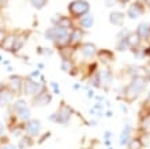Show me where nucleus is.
Masks as SVG:
<instances>
[{"label":"nucleus","mask_w":150,"mask_h":149,"mask_svg":"<svg viewBox=\"0 0 150 149\" xmlns=\"http://www.w3.org/2000/svg\"><path fill=\"white\" fill-rule=\"evenodd\" d=\"M60 68H62V71H64V73H67L70 75L78 74V68H76V64H75L72 58H62Z\"/></svg>","instance_id":"f8f14e48"},{"label":"nucleus","mask_w":150,"mask_h":149,"mask_svg":"<svg viewBox=\"0 0 150 149\" xmlns=\"http://www.w3.org/2000/svg\"><path fill=\"white\" fill-rule=\"evenodd\" d=\"M85 33L86 31L82 30L81 28L75 26L71 30V45L72 47H79L81 44L83 43V38H85Z\"/></svg>","instance_id":"2eb2a0df"},{"label":"nucleus","mask_w":150,"mask_h":149,"mask_svg":"<svg viewBox=\"0 0 150 149\" xmlns=\"http://www.w3.org/2000/svg\"><path fill=\"white\" fill-rule=\"evenodd\" d=\"M98 75L101 78V82H103V86H109L113 81V74H112L111 68H103V70H98Z\"/></svg>","instance_id":"412c9836"},{"label":"nucleus","mask_w":150,"mask_h":149,"mask_svg":"<svg viewBox=\"0 0 150 149\" xmlns=\"http://www.w3.org/2000/svg\"><path fill=\"white\" fill-rule=\"evenodd\" d=\"M120 107H122L123 114H127V112H128V106H127L126 103H122V104H120Z\"/></svg>","instance_id":"a19ab883"},{"label":"nucleus","mask_w":150,"mask_h":149,"mask_svg":"<svg viewBox=\"0 0 150 149\" xmlns=\"http://www.w3.org/2000/svg\"><path fill=\"white\" fill-rule=\"evenodd\" d=\"M28 36L29 34H22V33H19V34L16 36V40H15V44H14V48H12L11 53H14V55H16L18 52L22 49V48L25 47V43H26V40H28Z\"/></svg>","instance_id":"4be33fe9"},{"label":"nucleus","mask_w":150,"mask_h":149,"mask_svg":"<svg viewBox=\"0 0 150 149\" xmlns=\"http://www.w3.org/2000/svg\"><path fill=\"white\" fill-rule=\"evenodd\" d=\"M0 149H18V146L15 144H11V142H7V144H1Z\"/></svg>","instance_id":"72a5a7b5"},{"label":"nucleus","mask_w":150,"mask_h":149,"mask_svg":"<svg viewBox=\"0 0 150 149\" xmlns=\"http://www.w3.org/2000/svg\"><path fill=\"white\" fill-rule=\"evenodd\" d=\"M62 18H63V15H62V14H55V15L51 18L52 26H57V25H59V22L62 21Z\"/></svg>","instance_id":"2f4dec72"},{"label":"nucleus","mask_w":150,"mask_h":149,"mask_svg":"<svg viewBox=\"0 0 150 149\" xmlns=\"http://www.w3.org/2000/svg\"><path fill=\"white\" fill-rule=\"evenodd\" d=\"M116 49H117L119 52H126L127 49H130V45H128L127 38L117 40V43H116Z\"/></svg>","instance_id":"bb28decb"},{"label":"nucleus","mask_w":150,"mask_h":149,"mask_svg":"<svg viewBox=\"0 0 150 149\" xmlns=\"http://www.w3.org/2000/svg\"><path fill=\"white\" fill-rule=\"evenodd\" d=\"M72 88H74V90H79L81 85H79V83H74V85H72Z\"/></svg>","instance_id":"de8ad7c7"},{"label":"nucleus","mask_w":150,"mask_h":149,"mask_svg":"<svg viewBox=\"0 0 150 149\" xmlns=\"http://www.w3.org/2000/svg\"><path fill=\"white\" fill-rule=\"evenodd\" d=\"M127 41H128V45H130V49H135V48H141V38L138 37L137 33H130L128 37H127Z\"/></svg>","instance_id":"5701e85b"},{"label":"nucleus","mask_w":150,"mask_h":149,"mask_svg":"<svg viewBox=\"0 0 150 149\" xmlns=\"http://www.w3.org/2000/svg\"><path fill=\"white\" fill-rule=\"evenodd\" d=\"M147 81L143 77H134L130 81V83L123 89L122 97L123 100H126V103H132L142 94V92L146 89Z\"/></svg>","instance_id":"f257e3e1"},{"label":"nucleus","mask_w":150,"mask_h":149,"mask_svg":"<svg viewBox=\"0 0 150 149\" xmlns=\"http://www.w3.org/2000/svg\"><path fill=\"white\" fill-rule=\"evenodd\" d=\"M112 138V131H109V130H107L105 133H104V141H109Z\"/></svg>","instance_id":"4c0bfd02"},{"label":"nucleus","mask_w":150,"mask_h":149,"mask_svg":"<svg viewBox=\"0 0 150 149\" xmlns=\"http://www.w3.org/2000/svg\"><path fill=\"white\" fill-rule=\"evenodd\" d=\"M0 14H1V7H0Z\"/></svg>","instance_id":"5fc2aeb1"},{"label":"nucleus","mask_w":150,"mask_h":149,"mask_svg":"<svg viewBox=\"0 0 150 149\" xmlns=\"http://www.w3.org/2000/svg\"><path fill=\"white\" fill-rule=\"evenodd\" d=\"M49 88H51V92L53 94H57V96L60 94V86L56 81H51V82H49Z\"/></svg>","instance_id":"c756f323"},{"label":"nucleus","mask_w":150,"mask_h":149,"mask_svg":"<svg viewBox=\"0 0 150 149\" xmlns=\"http://www.w3.org/2000/svg\"><path fill=\"white\" fill-rule=\"evenodd\" d=\"M3 60H4V59H3V56L0 55V62H3Z\"/></svg>","instance_id":"864d4df0"},{"label":"nucleus","mask_w":150,"mask_h":149,"mask_svg":"<svg viewBox=\"0 0 150 149\" xmlns=\"http://www.w3.org/2000/svg\"><path fill=\"white\" fill-rule=\"evenodd\" d=\"M67 11L72 19L78 21L79 18L85 16L90 12V3L87 0H72L67 6Z\"/></svg>","instance_id":"7ed1b4c3"},{"label":"nucleus","mask_w":150,"mask_h":149,"mask_svg":"<svg viewBox=\"0 0 150 149\" xmlns=\"http://www.w3.org/2000/svg\"><path fill=\"white\" fill-rule=\"evenodd\" d=\"M76 26L78 28H81L82 30H89V29L93 28V25H94V16H93V14H86L85 16H82V18H79L78 21H76Z\"/></svg>","instance_id":"f3484780"},{"label":"nucleus","mask_w":150,"mask_h":149,"mask_svg":"<svg viewBox=\"0 0 150 149\" xmlns=\"http://www.w3.org/2000/svg\"><path fill=\"white\" fill-rule=\"evenodd\" d=\"M3 64H6V66H10V62H8V60H3Z\"/></svg>","instance_id":"603ef678"},{"label":"nucleus","mask_w":150,"mask_h":149,"mask_svg":"<svg viewBox=\"0 0 150 149\" xmlns=\"http://www.w3.org/2000/svg\"><path fill=\"white\" fill-rule=\"evenodd\" d=\"M145 101L150 103V90H149V93H147V97H146V100H145Z\"/></svg>","instance_id":"8fccbe9b"},{"label":"nucleus","mask_w":150,"mask_h":149,"mask_svg":"<svg viewBox=\"0 0 150 149\" xmlns=\"http://www.w3.org/2000/svg\"><path fill=\"white\" fill-rule=\"evenodd\" d=\"M41 131H42V123L40 119H29L28 122L23 123V134L28 135L30 138H37L41 135Z\"/></svg>","instance_id":"0eeeda50"},{"label":"nucleus","mask_w":150,"mask_h":149,"mask_svg":"<svg viewBox=\"0 0 150 149\" xmlns=\"http://www.w3.org/2000/svg\"><path fill=\"white\" fill-rule=\"evenodd\" d=\"M4 135H6V127H4V125L0 122V138H3Z\"/></svg>","instance_id":"58836bf2"},{"label":"nucleus","mask_w":150,"mask_h":149,"mask_svg":"<svg viewBox=\"0 0 150 149\" xmlns=\"http://www.w3.org/2000/svg\"><path fill=\"white\" fill-rule=\"evenodd\" d=\"M29 77H30V78H33V79L36 78V77H38V78H40V77H41V73H40V70H37V68H36V70H33L32 73L29 74Z\"/></svg>","instance_id":"c9c22d12"},{"label":"nucleus","mask_w":150,"mask_h":149,"mask_svg":"<svg viewBox=\"0 0 150 149\" xmlns=\"http://www.w3.org/2000/svg\"><path fill=\"white\" fill-rule=\"evenodd\" d=\"M97 47L94 43H82L76 48V52H79L85 59H93L97 56Z\"/></svg>","instance_id":"9d476101"},{"label":"nucleus","mask_w":150,"mask_h":149,"mask_svg":"<svg viewBox=\"0 0 150 149\" xmlns=\"http://www.w3.org/2000/svg\"><path fill=\"white\" fill-rule=\"evenodd\" d=\"M116 3H117V0H105V6H107V7H112V6H115Z\"/></svg>","instance_id":"ea45409f"},{"label":"nucleus","mask_w":150,"mask_h":149,"mask_svg":"<svg viewBox=\"0 0 150 149\" xmlns=\"http://www.w3.org/2000/svg\"><path fill=\"white\" fill-rule=\"evenodd\" d=\"M6 88H7V83H4V82H1V81H0V92H1V90H4Z\"/></svg>","instance_id":"c03bdc74"},{"label":"nucleus","mask_w":150,"mask_h":149,"mask_svg":"<svg viewBox=\"0 0 150 149\" xmlns=\"http://www.w3.org/2000/svg\"><path fill=\"white\" fill-rule=\"evenodd\" d=\"M29 1H30V6L36 10H42L48 4V0H29Z\"/></svg>","instance_id":"cd10ccee"},{"label":"nucleus","mask_w":150,"mask_h":149,"mask_svg":"<svg viewBox=\"0 0 150 149\" xmlns=\"http://www.w3.org/2000/svg\"><path fill=\"white\" fill-rule=\"evenodd\" d=\"M45 86H47V85H44V83L38 82L36 79L30 78L29 75L23 78V94H26V96L34 97V96H37L38 93H41Z\"/></svg>","instance_id":"423d86ee"},{"label":"nucleus","mask_w":150,"mask_h":149,"mask_svg":"<svg viewBox=\"0 0 150 149\" xmlns=\"http://www.w3.org/2000/svg\"><path fill=\"white\" fill-rule=\"evenodd\" d=\"M55 28V38H53V47L57 49H63L66 47L71 45V30L63 29L60 26H53Z\"/></svg>","instance_id":"20e7f679"},{"label":"nucleus","mask_w":150,"mask_h":149,"mask_svg":"<svg viewBox=\"0 0 150 149\" xmlns=\"http://www.w3.org/2000/svg\"><path fill=\"white\" fill-rule=\"evenodd\" d=\"M37 52H38L40 55L45 56V58H49V56L53 53V49L52 48H45V47H38L37 48Z\"/></svg>","instance_id":"c85d7f7f"},{"label":"nucleus","mask_w":150,"mask_h":149,"mask_svg":"<svg viewBox=\"0 0 150 149\" xmlns=\"http://www.w3.org/2000/svg\"><path fill=\"white\" fill-rule=\"evenodd\" d=\"M7 31L4 30L3 28H0V45H1V44H3V41H4V38H6V37H7Z\"/></svg>","instance_id":"f704fd0d"},{"label":"nucleus","mask_w":150,"mask_h":149,"mask_svg":"<svg viewBox=\"0 0 150 149\" xmlns=\"http://www.w3.org/2000/svg\"><path fill=\"white\" fill-rule=\"evenodd\" d=\"M143 14H145V4L139 3V1H132L127 10V16L130 19H138Z\"/></svg>","instance_id":"9b49d317"},{"label":"nucleus","mask_w":150,"mask_h":149,"mask_svg":"<svg viewBox=\"0 0 150 149\" xmlns=\"http://www.w3.org/2000/svg\"><path fill=\"white\" fill-rule=\"evenodd\" d=\"M57 26H60V28H63V29H67V30H72L75 28V21L72 19L71 16L63 15V18H62V21L59 22Z\"/></svg>","instance_id":"b1692460"},{"label":"nucleus","mask_w":150,"mask_h":149,"mask_svg":"<svg viewBox=\"0 0 150 149\" xmlns=\"http://www.w3.org/2000/svg\"><path fill=\"white\" fill-rule=\"evenodd\" d=\"M14 97H15V94L12 93L11 90L6 88L4 90L0 92V107H11V104L14 103Z\"/></svg>","instance_id":"4468645a"},{"label":"nucleus","mask_w":150,"mask_h":149,"mask_svg":"<svg viewBox=\"0 0 150 149\" xmlns=\"http://www.w3.org/2000/svg\"><path fill=\"white\" fill-rule=\"evenodd\" d=\"M108 19H109L111 25H113V26H123L124 25V19H126V15L122 11H112V12H109Z\"/></svg>","instance_id":"a211bd4d"},{"label":"nucleus","mask_w":150,"mask_h":149,"mask_svg":"<svg viewBox=\"0 0 150 149\" xmlns=\"http://www.w3.org/2000/svg\"><path fill=\"white\" fill-rule=\"evenodd\" d=\"M33 144H34V140L23 134V135L21 137V140H19V145H18V148H19V149H25V148H29V146H32Z\"/></svg>","instance_id":"a878e982"},{"label":"nucleus","mask_w":150,"mask_h":149,"mask_svg":"<svg viewBox=\"0 0 150 149\" xmlns=\"http://www.w3.org/2000/svg\"><path fill=\"white\" fill-rule=\"evenodd\" d=\"M130 33H131V31H130V29L123 28L122 30H120V31H119V33H117V36H116V40H123V38H127Z\"/></svg>","instance_id":"7c9ffc66"},{"label":"nucleus","mask_w":150,"mask_h":149,"mask_svg":"<svg viewBox=\"0 0 150 149\" xmlns=\"http://www.w3.org/2000/svg\"><path fill=\"white\" fill-rule=\"evenodd\" d=\"M97 59L105 66H109L115 60V55L113 52L109 51V49H98L97 51Z\"/></svg>","instance_id":"dca6fc26"},{"label":"nucleus","mask_w":150,"mask_h":149,"mask_svg":"<svg viewBox=\"0 0 150 149\" xmlns=\"http://www.w3.org/2000/svg\"><path fill=\"white\" fill-rule=\"evenodd\" d=\"M16 36H18V33H8L7 37L4 38L3 44L0 45V48L4 49V51H7V52H11L12 48H14V44H15Z\"/></svg>","instance_id":"aec40b11"},{"label":"nucleus","mask_w":150,"mask_h":149,"mask_svg":"<svg viewBox=\"0 0 150 149\" xmlns=\"http://www.w3.org/2000/svg\"><path fill=\"white\" fill-rule=\"evenodd\" d=\"M104 145L107 146V148H111V146H112V141H111V140H109V141H104Z\"/></svg>","instance_id":"a18cd8bd"},{"label":"nucleus","mask_w":150,"mask_h":149,"mask_svg":"<svg viewBox=\"0 0 150 149\" xmlns=\"http://www.w3.org/2000/svg\"><path fill=\"white\" fill-rule=\"evenodd\" d=\"M131 138H132V126L130 123H124V126H123V129H122V133L119 135V145H122V146L128 145Z\"/></svg>","instance_id":"ddd939ff"},{"label":"nucleus","mask_w":150,"mask_h":149,"mask_svg":"<svg viewBox=\"0 0 150 149\" xmlns=\"http://www.w3.org/2000/svg\"><path fill=\"white\" fill-rule=\"evenodd\" d=\"M107 149H113V148H112V146H111V148H107Z\"/></svg>","instance_id":"6e6d98bb"},{"label":"nucleus","mask_w":150,"mask_h":149,"mask_svg":"<svg viewBox=\"0 0 150 149\" xmlns=\"http://www.w3.org/2000/svg\"><path fill=\"white\" fill-rule=\"evenodd\" d=\"M7 88L15 96H21V94L23 93V77H21L18 74H10Z\"/></svg>","instance_id":"6e6552de"},{"label":"nucleus","mask_w":150,"mask_h":149,"mask_svg":"<svg viewBox=\"0 0 150 149\" xmlns=\"http://www.w3.org/2000/svg\"><path fill=\"white\" fill-rule=\"evenodd\" d=\"M8 111L15 116L16 120L19 122V123H25V122H28L29 119H32L30 106H29V103L26 101V100H23V98L15 100V101L11 104V107H10Z\"/></svg>","instance_id":"f03ea898"},{"label":"nucleus","mask_w":150,"mask_h":149,"mask_svg":"<svg viewBox=\"0 0 150 149\" xmlns=\"http://www.w3.org/2000/svg\"><path fill=\"white\" fill-rule=\"evenodd\" d=\"M143 4H145L147 8H150V0H143Z\"/></svg>","instance_id":"49530a36"},{"label":"nucleus","mask_w":150,"mask_h":149,"mask_svg":"<svg viewBox=\"0 0 150 149\" xmlns=\"http://www.w3.org/2000/svg\"><path fill=\"white\" fill-rule=\"evenodd\" d=\"M127 148L128 149H143V144H142V141H141L139 135H135V137L131 138V141L128 142Z\"/></svg>","instance_id":"393cba45"},{"label":"nucleus","mask_w":150,"mask_h":149,"mask_svg":"<svg viewBox=\"0 0 150 149\" xmlns=\"http://www.w3.org/2000/svg\"><path fill=\"white\" fill-rule=\"evenodd\" d=\"M104 115H105L107 118H111L112 115H113V112H112L111 110H108V111H105V112H104Z\"/></svg>","instance_id":"79ce46f5"},{"label":"nucleus","mask_w":150,"mask_h":149,"mask_svg":"<svg viewBox=\"0 0 150 149\" xmlns=\"http://www.w3.org/2000/svg\"><path fill=\"white\" fill-rule=\"evenodd\" d=\"M135 33L138 34V37L141 38V41H147V40H150V25L146 24V22L138 25V28H137Z\"/></svg>","instance_id":"6ab92c4d"},{"label":"nucleus","mask_w":150,"mask_h":149,"mask_svg":"<svg viewBox=\"0 0 150 149\" xmlns=\"http://www.w3.org/2000/svg\"><path fill=\"white\" fill-rule=\"evenodd\" d=\"M52 101V93L48 90V88L45 86L41 93H38L37 96H34L32 100V107H45Z\"/></svg>","instance_id":"1a4fd4ad"},{"label":"nucleus","mask_w":150,"mask_h":149,"mask_svg":"<svg viewBox=\"0 0 150 149\" xmlns=\"http://www.w3.org/2000/svg\"><path fill=\"white\" fill-rule=\"evenodd\" d=\"M86 90H87V98H93V97H96V92H94V89L86 88Z\"/></svg>","instance_id":"e433bc0d"},{"label":"nucleus","mask_w":150,"mask_h":149,"mask_svg":"<svg viewBox=\"0 0 150 149\" xmlns=\"http://www.w3.org/2000/svg\"><path fill=\"white\" fill-rule=\"evenodd\" d=\"M55 112H56V116H57L56 123H57V125H63V126H67L75 114L74 108L70 107L67 103H64V101L60 103V107L55 111Z\"/></svg>","instance_id":"39448f33"},{"label":"nucleus","mask_w":150,"mask_h":149,"mask_svg":"<svg viewBox=\"0 0 150 149\" xmlns=\"http://www.w3.org/2000/svg\"><path fill=\"white\" fill-rule=\"evenodd\" d=\"M49 137H51V131H47V133H44V135H40V138H38V141L37 142H38V144H44Z\"/></svg>","instance_id":"473e14b6"},{"label":"nucleus","mask_w":150,"mask_h":149,"mask_svg":"<svg viewBox=\"0 0 150 149\" xmlns=\"http://www.w3.org/2000/svg\"><path fill=\"white\" fill-rule=\"evenodd\" d=\"M14 71V68H12V66L10 64V66H7V73H12Z\"/></svg>","instance_id":"09e8293b"},{"label":"nucleus","mask_w":150,"mask_h":149,"mask_svg":"<svg viewBox=\"0 0 150 149\" xmlns=\"http://www.w3.org/2000/svg\"><path fill=\"white\" fill-rule=\"evenodd\" d=\"M117 1H120V3H123V4H124V3H128L130 0H117Z\"/></svg>","instance_id":"3c124183"},{"label":"nucleus","mask_w":150,"mask_h":149,"mask_svg":"<svg viewBox=\"0 0 150 149\" xmlns=\"http://www.w3.org/2000/svg\"><path fill=\"white\" fill-rule=\"evenodd\" d=\"M44 68H45L44 63H37V70H44Z\"/></svg>","instance_id":"37998d69"}]
</instances>
